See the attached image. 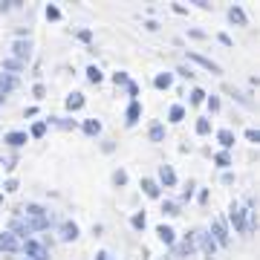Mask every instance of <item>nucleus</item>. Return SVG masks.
<instances>
[{"mask_svg":"<svg viewBox=\"0 0 260 260\" xmlns=\"http://www.w3.org/2000/svg\"><path fill=\"white\" fill-rule=\"evenodd\" d=\"M18 75H9V73H0V93H6L9 95L12 90H15V87H18Z\"/></svg>","mask_w":260,"mask_h":260,"instance_id":"obj_12","label":"nucleus"},{"mask_svg":"<svg viewBox=\"0 0 260 260\" xmlns=\"http://www.w3.org/2000/svg\"><path fill=\"white\" fill-rule=\"evenodd\" d=\"M214 165L217 168H229L232 165V150H220V153H214Z\"/></svg>","mask_w":260,"mask_h":260,"instance_id":"obj_25","label":"nucleus"},{"mask_svg":"<svg viewBox=\"0 0 260 260\" xmlns=\"http://www.w3.org/2000/svg\"><path fill=\"white\" fill-rule=\"evenodd\" d=\"M162 214L177 217V214H179V203H174V200H165V203H162Z\"/></svg>","mask_w":260,"mask_h":260,"instance_id":"obj_30","label":"nucleus"},{"mask_svg":"<svg viewBox=\"0 0 260 260\" xmlns=\"http://www.w3.org/2000/svg\"><path fill=\"white\" fill-rule=\"evenodd\" d=\"M47 20H61V9H58L55 3H49L47 6Z\"/></svg>","mask_w":260,"mask_h":260,"instance_id":"obj_34","label":"nucleus"},{"mask_svg":"<svg viewBox=\"0 0 260 260\" xmlns=\"http://www.w3.org/2000/svg\"><path fill=\"white\" fill-rule=\"evenodd\" d=\"M139 116H142V104L133 99V102L127 104V113H124V124H127V127H133V124L139 121Z\"/></svg>","mask_w":260,"mask_h":260,"instance_id":"obj_10","label":"nucleus"},{"mask_svg":"<svg viewBox=\"0 0 260 260\" xmlns=\"http://www.w3.org/2000/svg\"><path fill=\"white\" fill-rule=\"evenodd\" d=\"M32 93H35V99H44V93H47V87H44V84H35V87H32Z\"/></svg>","mask_w":260,"mask_h":260,"instance_id":"obj_41","label":"nucleus"},{"mask_svg":"<svg viewBox=\"0 0 260 260\" xmlns=\"http://www.w3.org/2000/svg\"><path fill=\"white\" fill-rule=\"evenodd\" d=\"M246 139H249V142H257V139H260V133H257L254 127H249V130H246Z\"/></svg>","mask_w":260,"mask_h":260,"instance_id":"obj_42","label":"nucleus"},{"mask_svg":"<svg viewBox=\"0 0 260 260\" xmlns=\"http://www.w3.org/2000/svg\"><path fill=\"white\" fill-rule=\"evenodd\" d=\"M95 260H110V254H107V251L102 249V251H99V254H95Z\"/></svg>","mask_w":260,"mask_h":260,"instance_id":"obj_48","label":"nucleus"},{"mask_svg":"<svg viewBox=\"0 0 260 260\" xmlns=\"http://www.w3.org/2000/svg\"><path fill=\"white\" fill-rule=\"evenodd\" d=\"M47 124H58L61 130H75V127H78V121H75V119H67V116H49Z\"/></svg>","mask_w":260,"mask_h":260,"instance_id":"obj_16","label":"nucleus"},{"mask_svg":"<svg viewBox=\"0 0 260 260\" xmlns=\"http://www.w3.org/2000/svg\"><path fill=\"white\" fill-rule=\"evenodd\" d=\"M12 55L18 58L20 64H23V61L32 55V41H29V38H18V41L12 44Z\"/></svg>","mask_w":260,"mask_h":260,"instance_id":"obj_3","label":"nucleus"},{"mask_svg":"<svg viewBox=\"0 0 260 260\" xmlns=\"http://www.w3.org/2000/svg\"><path fill=\"white\" fill-rule=\"evenodd\" d=\"M15 6H18V3H0V12H3V15H9Z\"/></svg>","mask_w":260,"mask_h":260,"instance_id":"obj_43","label":"nucleus"},{"mask_svg":"<svg viewBox=\"0 0 260 260\" xmlns=\"http://www.w3.org/2000/svg\"><path fill=\"white\" fill-rule=\"evenodd\" d=\"M75 35H78V41H84V44H90V41H93V32H90V29H78Z\"/></svg>","mask_w":260,"mask_h":260,"instance_id":"obj_38","label":"nucleus"},{"mask_svg":"<svg viewBox=\"0 0 260 260\" xmlns=\"http://www.w3.org/2000/svg\"><path fill=\"white\" fill-rule=\"evenodd\" d=\"M191 194H194V182H188V185L182 188V203H188V200H191Z\"/></svg>","mask_w":260,"mask_h":260,"instance_id":"obj_40","label":"nucleus"},{"mask_svg":"<svg viewBox=\"0 0 260 260\" xmlns=\"http://www.w3.org/2000/svg\"><path fill=\"white\" fill-rule=\"evenodd\" d=\"M113 84H116V87H127V84H130V75L124 73V70H121V73L116 70V73H113Z\"/></svg>","mask_w":260,"mask_h":260,"instance_id":"obj_29","label":"nucleus"},{"mask_svg":"<svg viewBox=\"0 0 260 260\" xmlns=\"http://www.w3.org/2000/svg\"><path fill=\"white\" fill-rule=\"evenodd\" d=\"M171 84H174V73H159L156 78H153V87H156V90H168Z\"/></svg>","mask_w":260,"mask_h":260,"instance_id":"obj_22","label":"nucleus"},{"mask_svg":"<svg viewBox=\"0 0 260 260\" xmlns=\"http://www.w3.org/2000/svg\"><path fill=\"white\" fill-rule=\"evenodd\" d=\"M87 78H90V84H99V81L104 78V75H102V70H99V67L90 64V67H87Z\"/></svg>","mask_w":260,"mask_h":260,"instance_id":"obj_31","label":"nucleus"},{"mask_svg":"<svg viewBox=\"0 0 260 260\" xmlns=\"http://www.w3.org/2000/svg\"><path fill=\"white\" fill-rule=\"evenodd\" d=\"M23 251H26L29 260H47L49 257V249L44 246V240H35V237H26L23 240Z\"/></svg>","mask_w":260,"mask_h":260,"instance_id":"obj_1","label":"nucleus"},{"mask_svg":"<svg viewBox=\"0 0 260 260\" xmlns=\"http://www.w3.org/2000/svg\"><path fill=\"white\" fill-rule=\"evenodd\" d=\"M179 257H191V254H197V240L194 234H185V240H182V246H179Z\"/></svg>","mask_w":260,"mask_h":260,"instance_id":"obj_13","label":"nucleus"},{"mask_svg":"<svg viewBox=\"0 0 260 260\" xmlns=\"http://www.w3.org/2000/svg\"><path fill=\"white\" fill-rule=\"evenodd\" d=\"M145 220H148V214H145V211H136L133 217H130V225H133V229H145V225H148Z\"/></svg>","mask_w":260,"mask_h":260,"instance_id":"obj_28","label":"nucleus"},{"mask_svg":"<svg viewBox=\"0 0 260 260\" xmlns=\"http://www.w3.org/2000/svg\"><path fill=\"white\" fill-rule=\"evenodd\" d=\"M23 223H26L29 234H32V232H44V229H49V225H52V220H49V217H26Z\"/></svg>","mask_w":260,"mask_h":260,"instance_id":"obj_9","label":"nucleus"},{"mask_svg":"<svg viewBox=\"0 0 260 260\" xmlns=\"http://www.w3.org/2000/svg\"><path fill=\"white\" fill-rule=\"evenodd\" d=\"M159 188H174L177 185V174H174V168L171 165H162L159 168V182H156Z\"/></svg>","mask_w":260,"mask_h":260,"instance_id":"obj_6","label":"nucleus"},{"mask_svg":"<svg viewBox=\"0 0 260 260\" xmlns=\"http://www.w3.org/2000/svg\"><path fill=\"white\" fill-rule=\"evenodd\" d=\"M20 70H23V64H20L18 58H6V61H3V73H9V75H18Z\"/></svg>","mask_w":260,"mask_h":260,"instance_id":"obj_24","label":"nucleus"},{"mask_svg":"<svg viewBox=\"0 0 260 260\" xmlns=\"http://www.w3.org/2000/svg\"><path fill=\"white\" fill-rule=\"evenodd\" d=\"M188 38H205L203 29H188Z\"/></svg>","mask_w":260,"mask_h":260,"instance_id":"obj_45","label":"nucleus"},{"mask_svg":"<svg viewBox=\"0 0 260 260\" xmlns=\"http://www.w3.org/2000/svg\"><path fill=\"white\" fill-rule=\"evenodd\" d=\"M156 234H159V240L165 243V246H177V232H174V229H171V225H159L156 229Z\"/></svg>","mask_w":260,"mask_h":260,"instance_id":"obj_11","label":"nucleus"},{"mask_svg":"<svg viewBox=\"0 0 260 260\" xmlns=\"http://www.w3.org/2000/svg\"><path fill=\"white\" fill-rule=\"evenodd\" d=\"M20 240L12 232H0V251H18Z\"/></svg>","mask_w":260,"mask_h":260,"instance_id":"obj_7","label":"nucleus"},{"mask_svg":"<svg viewBox=\"0 0 260 260\" xmlns=\"http://www.w3.org/2000/svg\"><path fill=\"white\" fill-rule=\"evenodd\" d=\"M208 234H211V240L217 243V246H229V229H225L223 220H214L211 229H208Z\"/></svg>","mask_w":260,"mask_h":260,"instance_id":"obj_2","label":"nucleus"},{"mask_svg":"<svg viewBox=\"0 0 260 260\" xmlns=\"http://www.w3.org/2000/svg\"><path fill=\"white\" fill-rule=\"evenodd\" d=\"M78 127H81L87 136H99V133H102V121L99 119H87V121H81Z\"/></svg>","mask_w":260,"mask_h":260,"instance_id":"obj_17","label":"nucleus"},{"mask_svg":"<svg viewBox=\"0 0 260 260\" xmlns=\"http://www.w3.org/2000/svg\"><path fill=\"white\" fill-rule=\"evenodd\" d=\"M217 142H220V145H223V150H232L234 148V133L232 130H217Z\"/></svg>","mask_w":260,"mask_h":260,"instance_id":"obj_18","label":"nucleus"},{"mask_svg":"<svg viewBox=\"0 0 260 260\" xmlns=\"http://www.w3.org/2000/svg\"><path fill=\"white\" fill-rule=\"evenodd\" d=\"M177 75H182V78H188V81H191V78H194V70H191L188 64H182V67L177 70Z\"/></svg>","mask_w":260,"mask_h":260,"instance_id":"obj_37","label":"nucleus"},{"mask_svg":"<svg viewBox=\"0 0 260 260\" xmlns=\"http://www.w3.org/2000/svg\"><path fill=\"white\" fill-rule=\"evenodd\" d=\"M197 200H200V205H205V203H208V191H200V197H197Z\"/></svg>","mask_w":260,"mask_h":260,"instance_id":"obj_46","label":"nucleus"},{"mask_svg":"<svg viewBox=\"0 0 260 260\" xmlns=\"http://www.w3.org/2000/svg\"><path fill=\"white\" fill-rule=\"evenodd\" d=\"M197 133H200V136H208V133H211V119H208V116H200V119H197Z\"/></svg>","mask_w":260,"mask_h":260,"instance_id":"obj_26","label":"nucleus"},{"mask_svg":"<svg viewBox=\"0 0 260 260\" xmlns=\"http://www.w3.org/2000/svg\"><path fill=\"white\" fill-rule=\"evenodd\" d=\"M38 116V107H26V119H35Z\"/></svg>","mask_w":260,"mask_h":260,"instance_id":"obj_47","label":"nucleus"},{"mask_svg":"<svg viewBox=\"0 0 260 260\" xmlns=\"http://www.w3.org/2000/svg\"><path fill=\"white\" fill-rule=\"evenodd\" d=\"M188 102H191V104H203L205 102V90L194 87V90H191V95H188Z\"/></svg>","mask_w":260,"mask_h":260,"instance_id":"obj_32","label":"nucleus"},{"mask_svg":"<svg viewBox=\"0 0 260 260\" xmlns=\"http://www.w3.org/2000/svg\"><path fill=\"white\" fill-rule=\"evenodd\" d=\"M139 185H142V191H145V194H148V197H153V200H156V197L162 194V188H159L156 182H153V179H148V177L142 179Z\"/></svg>","mask_w":260,"mask_h":260,"instance_id":"obj_21","label":"nucleus"},{"mask_svg":"<svg viewBox=\"0 0 260 260\" xmlns=\"http://www.w3.org/2000/svg\"><path fill=\"white\" fill-rule=\"evenodd\" d=\"M64 107H67L70 113H73V110H81V107H84V93H78V90H73V93L67 95Z\"/></svg>","mask_w":260,"mask_h":260,"instance_id":"obj_14","label":"nucleus"},{"mask_svg":"<svg viewBox=\"0 0 260 260\" xmlns=\"http://www.w3.org/2000/svg\"><path fill=\"white\" fill-rule=\"evenodd\" d=\"M0 165H6V159H3V156H0Z\"/></svg>","mask_w":260,"mask_h":260,"instance_id":"obj_49","label":"nucleus"},{"mask_svg":"<svg viewBox=\"0 0 260 260\" xmlns=\"http://www.w3.org/2000/svg\"><path fill=\"white\" fill-rule=\"evenodd\" d=\"M188 61H194V64H200L203 70H208V73H214V75H220L223 70H220V64H214L211 58H205V55H200V52H188Z\"/></svg>","mask_w":260,"mask_h":260,"instance_id":"obj_5","label":"nucleus"},{"mask_svg":"<svg viewBox=\"0 0 260 260\" xmlns=\"http://www.w3.org/2000/svg\"><path fill=\"white\" fill-rule=\"evenodd\" d=\"M0 203H3V191H0Z\"/></svg>","mask_w":260,"mask_h":260,"instance_id":"obj_50","label":"nucleus"},{"mask_svg":"<svg viewBox=\"0 0 260 260\" xmlns=\"http://www.w3.org/2000/svg\"><path fill=\"white\" fill-rule=\"evenodd\" d=\"M127 93L133 95V99H136V95H139V84H133V81H130V84H127Z\"/></svg>","mask_w":260,"mask_h":260,"instance_id":"obj_44","label":"nucleus"},{"mask_svg":"<svg viewBox=\"0 0 260 260\" xmlns=\"http://www.w3.org/2000/svg\"><path fill=\"white\" fill-rule=\"evenodd\" d=\"M26 214H29V217H47V211H44L41 205H35V203L26 205Z\"/></svg>","mask_w":260,"mask_h":260,"instance_id":"obj_35","label":"nucleus"},{"mask_svg":"<svg viewBox=\"0 0 260 260\" xmlns=\"http://www.w3.org/2000/svg\"><path fill=\"white\" fill-rule=\"evenodd\" d=\"M26 139H29V133H23V130H12V133H6V136H3V142H6L9 148H23V145H26Z\"/></svg>","mask_w":260,"mask_h":260,"instance_id":"obj_8","label":"nucleus"},{"mask_svg":"<svg viewBox=\"0 0 260 260\" xmlns=\"http://www.w3.org/2000/svg\"><path fill=\"white\" fill-rule=\"evenodd\" d=\"M3 191H9V194H12V191H18V179H15V177L6 179V182H3Z\"/></svg>","mask_w":260,"mask_h":260,"instance_id":"obj_39","label":"nucleus"},{"mask_svg":"<svg viewBox=\"0 0 260 260\" xmlns=\"http://www.w3.org/2000/svg\"><path fill=\"white\" fill-rule=\"evenodd\" d=\"M47 133V121H32V127H29V136H35V139H41Z\"/></svg>","mask_w":260,"mask_h":260,"instance_id":"obj_27","label":"nucleus"},{"mask_svg":"<svg viewBox=\"0 0 260 260\" xmlns=\"http://www.w3.org/2000/svg\"><path fill=\"white\" fill-rule=\"evenodd\" d=\"M229 20H232L234 26H246V23H249V18L243 15L240 6H232V9H229Z\"/></svg>","mask_w":260,"mask_h":260,"instance_id":"obj_19","label":"nucleus"},{"mask_svg":"<svg viewBox=\"0 0 260 260\" xmlns=\"http://www.w3.org/2000/svg\"><path fill=\"white\" fill-rule=\"evenodd\" d=\"M165 124L162 121H150V130H148V139L150 142H165Z\"/></svg>","mask_w":260,"mask_h":260,"instance_id":"obj_15","label":"nucleus"},{"mask_svg":"<svg viewBox=\"0 0 260 260\" xmlns=\"http://www.w3.org/2000/svg\"><path fill=\"white\" fill-rule=\"evenodd\" d=\"M182 119H185V104H174V107L168 110V121L177 124V121H182Z\"/></svg>","mask_w":260,"mask_h":260,"instance_id":"obj_23","label":"nucleus"},{"mask_svg":"<svg viewBox=\"0 0 260 260\" xmlns=\"http://www.w3.org/2000/svg\"><path fill=\"white\" fill-rule=\"evenodd\" d=\"M23 260H29V257H23Z\"/></svg>","mask_w":260,"mask_h":260,"instance_id":"obj_51","label":"nucleus"},{"mask_svg":"<svg viewBox=\"0 0 260 260\" xmlns=\"http://www.w3.org/2000/svg\"><path fill=\"white\" fill-rule=\"evenodd\" d=\"M205 104H208V110L217 113L220 110V95H205Z\"/></svg>","mask_w":260,"mask_h":260,"instance_id":"obj_33","label":"nucleus"},{"mask_svg":"<svg viewBox=\"0 0 260 260\" xmlns=\"http://www.w3.org/2000/svg\"><path fill=\"white\" fill-rule=\"evenodd\" d=\"M194 240H200V243H197V249L205 251V260H211L214 251H217V243L211 240V234H208V232H200V234H194Z\"/></svg>","mask_w":260,"mask_h":260,"instance_id":"obj_4","label":"nucleus"},{"mask_svg":"<svg viewBox=\"0 0 260 260\" xmlns=\"http://www.w3.org/2000/svg\"><path fill=\"white\" fill-rule=\"evenodd\" d=\"M61 237H64L67 243H73V240H78V225L70 220V223H64L61 225Z\"/></svg>","mask_w":260,"mask_h":260,"instance_id":"obj_20","label":"nucleus"},{"mask_svg":"<svg viewBox=\"0 0 260 260\" xmlns=\"http://www.w3.org/2000/svg\"><path fill=\"white\" fill-rule=\"evenodd\" d=\"M113 185H127V174H124V171H116V174H113Z\"/></svg>","mask_w":260,"mask_h":260,"instance_id":"obj_36","label":"nucleus"}]
</instances>
